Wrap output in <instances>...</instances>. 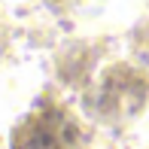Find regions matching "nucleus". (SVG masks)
Returning a JSON list of instances; mask_svg holds the SVG:
<instances>
[{
    "label": "nucleus",
    "mask_w": 149,
    "mask_h": 149,
    "mask_svg": "<svg viewBox=\"0 0 149 149\" xmlns=\"http://www.w3.org/2000/svg\"><path fill=\"white\" fill-rule=\"evenodd\" d=\"M76 122L58 107H40L12 131V149H79Z\"/></svg>",
    "instance_id": "obj_1"
}]
</instances>
